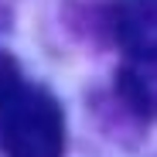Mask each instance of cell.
<instances>
[{"instance_id":"obj_1","label":"cell","mask_w":157,"mask_h":157,"mask_svg":"<svg viewBox=\"0 0 157 157\" xmlns=\"http://www.w3.org/2000/svg\"><path fill=\"white\" fill-rule=\"evenodd\" d=\"M0 154L4 157H62L65 116L55 96L24 86L0 109Z\"/></svg>"},{"instance_id":"obj_2","label":"cell","mask_w":157,"mask_h":157,"mask_svg":"<svg viewBox=\"0 0 157 157\" xmlns=\"http://www.w3.org/2000/svg\"><path fill=\"white\" fill-rule=\"evenodd\" d=\"M102 21L113 44H120L123 51L157 44V0H109Z\"/></svg>"},{"instance_id":"obj_3","label":"cell","mask_w":157,"mask_h":157,"mask_svg":"<svg viewBox=\"0 0 157 157\" xmlns=\"http://www.w3.org/2000/svg\"><path fill=\"white\" fill-rule=\"evenodd\" d=\"M120 99L144 120H157V44L126 51V62L116 75Z\"/></svg>"},{"instance_id":"obj_4","label":"cell","mask_w":157,"mask_h":157,"mask_svg":"<svg viewBox=\"0 0 157 157\" xmlns=\"http://www.w3.org/2000/svg\"><path fill=\"white\" fill-rule=\"evenodd\" d=\"M24 86L28 82H24V75H21V65L7 55V51H0V109H4Z\"/></svg>"}]
</instances>
